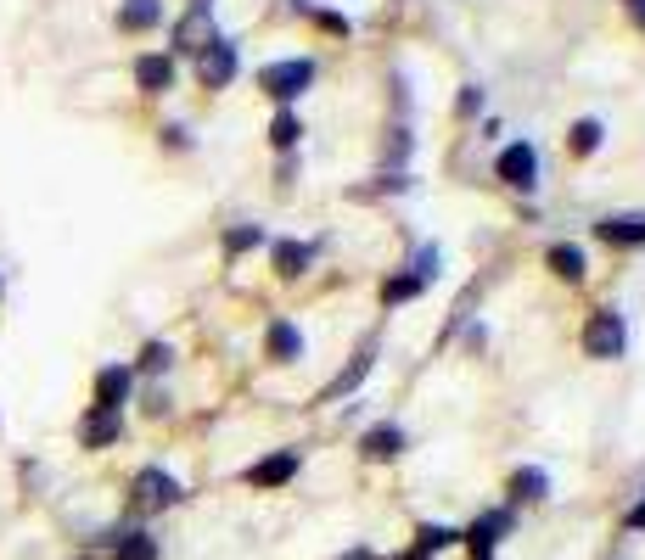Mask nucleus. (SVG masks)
<instances>
[{"instance_id": "f257e3e1", "label": "nucleus", "mask_w": 645, "mask_h": 560, "mask_svg": "<svg viewBox=\"0 0 645 560\" xmlns=\"http://www.w3.org/2000/svg\"><path fill=\"white\" fill-rule=\"evenodd\" d=\"M309 79H315V62H309V56H292V62H270V68L258 73V84H264L275 101H298L303 90H309Z\"/></svg>"}, {"instance_id": "f03ea898", "label": "nucleus", "mask_w": 645, "mask_h": 560, "mask_svg": "<svg viewBox=\"0 0 645 560\" xmlns=\"http://www.w3.org/2000/svg\"><path fill=\"white\" fill-rule=\"evenodd\" d=\"M129 499H135V510H146V516H152V510H169V504L180 499V482H174L163 465H146V471L129 482Z\"/></svg>"}, {"instance_id": "7ed1b4c3", "label": "nucleus", "mask_w": 645, "mask_h": 560, "mask_svg": "<svg viewBox=\"0 0 645 560\" xmlns=\"http://www.w3.org/2000/svg\"><path fill=\"white\" fill-rule=\"evenodd\" d=\"M584 353L589 359H617V353H623V314H617V308H595V314H589Z\"/></svg>"}, {"instance_id": "20e7f679", "label": "nucleus", "mask_w": 645, "mask_h": 560, "mask_svg": "<svg viewBox=\"0 0 645 560\" xmlns=\"http://www.w3.org/2000/svg\"><path fill=\"white\" fill-rule=\"evenodd\" d=\"M494 168H500V180H505V185H516V191H533V185H539V152H533L528 140L505 146Z\"/></svg>"}, {"instance_id": "39448f33", "label": "nucleus", "mask_w": 645, "mask_h": 560, "mask_svg": "<svg viewBox=\"0 0 645 560\" xmlns=\"http://www.w3.org/2000/svg\"><path fill=\"white\" fill-rule=\"evenodd\" d=\"M197 73H202L208 90H225V84L236 79V45H230V40H208L197 51Z\"/></svg>"}, {"instance_id": "423d86ee", "label": "nucleus", "mask_w": 645, "mask_h": 560, "mask_svg": "<svg viewBox=\"0 0 645 560\" xmlns=\"http://www.w3.org/2000/svg\"><path fill=\"white\" fill-rule=\"evenodd\" d=\"M298 476V448H281V454H270V460H258L253 471H247V482L253 488H281V482H292Z\"/></svg>"}, {"instance_id": "0eeeda50", "label": "nucleus", "mask_w": 645, "mask_h": 560, "mask_svg": "<svg viewBox=\"0 0 645 560\" xmlns=\"http://www.w3.org/2000/svg\"><path fill=\"white\" fill-rule=\"evenodd\" d=\"M118 432H124L118 409H90V415L79 420V443H85V448H107V443H118Z\"/></svg>"}, {"instance_id": "6e6552de", "label": "nucleus", "mask_w": 645, "mask_h": 560, "mask_svg": "<svg viewBox=\"0 0 645 560\" xmlns=\"http://www.w3.org/2000/svg\"><path fill=\"white\" fill-rule=\"evenodd\" d=\"M595 236H601L606 247H640V241H645V213H629V219H601V224H595Z\"/></svg>"}, {"instance_id": "1a4fd4ad", "label": "nucleus", "mask_w": 645, "mask_h": 560, "mask_svg": "<svg viewBox=\"0 0 645 560\" xmlns=\"http://www.w3.org/2000/svg\"><path fill=\"white\" fill-rule=\"evenodd\" d=\"M208 40H219V34H214V17L202 12V6H191L186 23L174 28V45H180V51H202Z\"/></svg>"}, {"instance_id": "9d476101", "label": "nucleus", "mask_w": 645, "mask_h": 560, "mask_svg": "<svg viewBox=\"0 0 645 560\" xmlns=\"http://www.w3.org/2000/svg\"><path fill=\"white\" fill-rule=\"evenodd\" d=\"M135 84H141L146 96H163L174 84V62L169 56H141V62H135Z\"/></svg>"}, {"instance_id": "9b49d317", "label": "nucleus", "mask_w": 645, "mask_h": 560, "mask_svg": "<svg viewBox=\"0 0 645 560\" xmlns=\"http://www.w3.org/2000/svg\"><path fill=\"white\" fill-rule=\"evenodd\" d=\"M264 348H270V359L275 364H292L303 353V336H298V325H287V320H275L270 325V336H264Z\"/></svg>"}, {"instance_id": "f8f14e48", "label": "nucleus", "mask_w": 645, "mask_h": 560, "mask_svg": "<svg viewBox=\"0 0 645 560\" xmlns=\"http://www.w3.org/2000/svg\"><path fill=\"white\" fill-rule=\"evenodd\" d=\"M113 560H158V538L152 532H113Z\"/></svg>"}, {"instance_id": "ddd939ff", "label": "nucleus", "mask_w": 645, "mask_h": 560, "mask_svg": "<svg viewBox=\"0 0 645 560\" xmlns=\"http://www.w3.org/2000/svg\"><path fill=\"white\" fill-rule=\"evenodd\" d=\"M129 398V370H118V364H107L96 376V409H118Z\"/></svg>"}, {"instance_id": "4468645a", "label": "nucleus", "mask_w": 645, "mask_h": 560, "mask_svg": "<svg viewBox=\"0 0 645 560\" xmlns=\"http://www.w3.org/2000/svg\"><path fill=\"white\" fill-rule=\"evenodd\" d=\"M163 23V6L158 0H124L118 6V28H129V34H141V28Z\"/></svg>"}, {"instance_id": "2eb2a0df", "label": "nucleus", "mask_w": 645, "mask_h": 560, "mask_svg": "<svg viewBox=\"0 0 645 560\" xmlns=\"http://www.w3.org/2000/svg\"><path fill=\"white\" fill-rule=\"evenodd\" d=\"M399 448H404L399 426H371V432H365V454H371V460H393Z\"/></svg>"}, {"instance_id": "dca6fc26", "label": "nucleus", "mask_w": 645, "mask_h": 560, "mask_svg": "<svg viewBox=\"0 0 645 560\" xmlns=\"http://www.w3.org/2000/svg\"><path fill=\"white\" fill-rule=\"evenodd\" d=\"M309 258H315V252L309 247H298V241H275V269H281V275H303V269H309Z\"/></svg>"}, {"instance_id": "f3484780", "label": "nucleus", "mask_w": 645, "mask_h": 560, "mask_svg": "<svg viewBox=\"0 0 645 560\" xmlns=\"http://www.w3.org/2000/svg\"><path fill=\"white\" fill-rule=\"evenodd\" d=\"M298 140H303L298 112H275V124H270V146H275V152H292Z\"/></svg>"}, {"instance_id": "a211bd4d", "label": "nucleus", "mask_w": 645, "mask_h": 560, "mask_svg": "<svg viewBox=\"0 0 645 560\" xmlns=\"http://www.w3.org/2000/svg\"><path fill=\"white\" fill-rule=\"evenodd\" d=\"M550 269H556L561 280H584V252L561 241V247H550Z\"/></svg>"}, {"instance_id": "6ab92c4d", "label": "nucleus", "mask_w": 645, "mask_h": 560, "mask_svg": "<svg viewBox=\"0 0 645 560\" xmlns=\"http://www.w3.org/2000/svg\"><path fill=\"white\" fill-rule=\"evenodd\" d=\"M545 488H550V482H545V471H533V465H528V471H516V476H511V499H545Z\"/></svg>"}, {"instance_id": "aec40b11", "label": "nucleus", "mask_w": 645, "mask_h": 560, "mask_svg": "<svg viewBox=\"0 0 645 560\" xmlns=\"http://www.w3.org/2000/svg\"><path fill=\"white\" fill-rule=\"evenodd\" d=\"M500 527H505V516H488V521H477V527L466 532V544H472V555H477V560H483L488 549H494V532H500Z\"/></svg>"}, {"instance_id": "412c9836", "label": "nucleus", "mask_w": 645, "mask_h": 560, "mask_svg": "<svg viewBox=\"0 0 645 560\" xmlns=\"http://www.w3.org/2000/svg\"><path fill=\"white\" fill-rule=\"evenodd\" d=\"M595 146H601V124H595V118H578V124H573V152L589 157Z\"/></svg>"}, {"instance_id": "4be33fe9", "label": "nucleus", "mask_w": 645, "mask_h": 560, "mask_svg": "<svg viewBox=\"0 0 645 560\" xmlns=\"http://www.w3.org/2000/svg\"><path fill=\"white\" fill-rule=\"evenodd\" d=\"M371 359H376V353H371V348H359V359H354V364H348L343 376H337V387H331V392H354V387H359V381H365V370H371Z\"/></svg>"}, {"instance_id": "5701e85b", "label": "nucleus", "mask_w": 645, "mask_h": 560, "mask_svg": "<svg viewBox=\"0 0 645 560\" xmlns=\"http://www.w3.org/2000/svg\"><path fill=\"white\" fill-rule=\"evenodd\" d=\"M416 292H421V280H416V275H393V280L382 286V297H387V303H410Z\"/></svg>"}, {"instance_id": "b1692460", "label": "nucleus", "mask_w": 645, "mask_h": 560, "mask_svg": "<svg viewBox=\"0 0 645 560\" xmlns=\"http://www.w3.org/2000/svg\"><path fill=\"white\" fill-rule=\"evenodd\" d=\"M258 241H264V230H258V224H236V230L225 236V252H247V247H258Z\"/></svg>"}, {"instance_id": "393cba45", "label": "nucleus", "mask_w": 645, "mask_h": 560, "mask_svg": "<svg viewBox=\"0 0 645 560\" xmlns=\"http://www.w3.org/2000/svg\"><path fill=\"white\" fill-rule=\"evenodd\" d=\"M169 359H174V353L163 348V342H146V348H141V370H169Z\"/></svg>"}, {"instance_id": "a878e982", "label": "nucleus", "mask_w": 645, "mask_h": 560, "mask_svg": "<svg viewBox=\"0 0 645 560\" xmlns=\"http://www.w3.org/2000/svg\"><path fill=\"white\" fill-rule=\"evenodd\" d=\"M460 532H449V527H421V549H449Z\"/></svg>"}, {"instance_id": "bb28decb", "label": "nucleus", "mask_w": 645, "mask_h": 560, "mask_svg": "<svg viewBox=\"0 0 645 560\" xmlns=\"http://www.w3.org/2000/svg\"><path fill=\"white\" fill-rule=\"evenodd\" d=\"M623 521H629V527H634V532H645V499H640V504H634V510H629V516H623Z\"/></svg>"}, {"instance_id": "cd10ccee", "label": "nucleus", "mask_w": 645, "mask_h": 560, "mask_svg": "<svg viewBox=\"0 0 645 560\" xmlns=\"http://www.w3.org/2000/svg\"><path fill=\"white\" fill-rule=\"evenodd\" d=\"M629 17H634V23L645 28V0H629Z\"/></svg>"}, {"instance_id": "c85d7f7f", "label": "nucleus", "mask_w": 645, "mask_h": 560, "mask_svg": "<svg viewBox=\"0 0 645 560\" xmlns=\"http://www.w3.org/2000/svg\"><path fill=\"white\" fill-rule=\"evenodd\" d=\"M348 560H376V555H365V549H354V555H348Z\"/></svg>"}]
</instances>
